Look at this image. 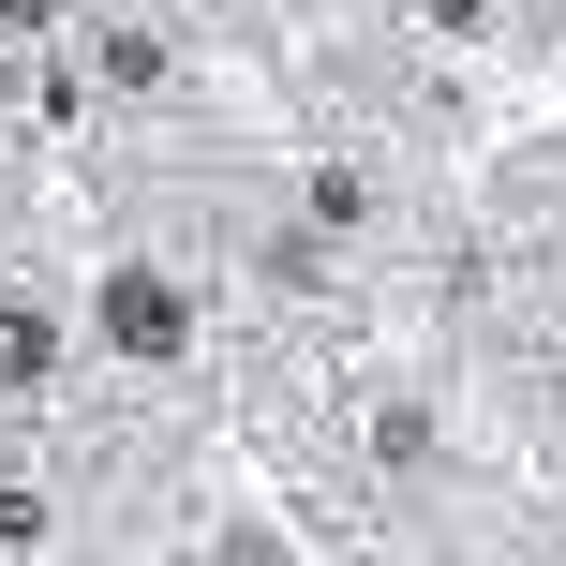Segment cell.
Returning a JSON list of instances; mask_svg holds the SVG:
<instances>
[{
  "label": "cell",
  "mask_w": 566,
  "mask_h": 566,
  "mask_svg": "<svg viewBox=\"0 0 566 566\" xmlns=\"http://www.w3.org/2000/svg\"><path fill=\"white\" fill-rule=\"evenodd\" d=\"M105 343H119V358H179V283L119 269V283H105Z\"/></svg>",
  "instance_id": "cell-1"
}]
</instances>
